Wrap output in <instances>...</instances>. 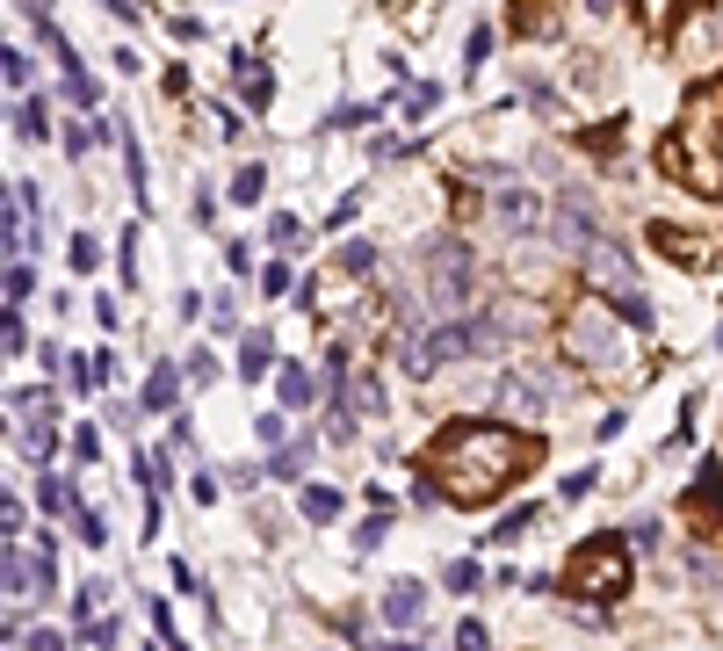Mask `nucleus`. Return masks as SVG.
<instances>
[{"instance_id":"nucleus-20","label":"nucleus","mask_w":723,"mask_h":651,"mask_svg":"<svg viewBox=\"0 0 723 651\" xmlns=\"http://www.w3.org/2000/svg\"><path fill=\"white\" fill-rule=\"evenodd\" d=\"M181 377H189V384H218L224 369H218V355H210V347H196V355L181 362Z\"/></svg>"},{"instance_id":"nucleus-30","label":"nucleus","mask_w":723,"mask_h":651,"mask_svg":"<svg viewBox=\"0 0 723 651\" xmlns=\"http://www.w3.org/2000/svg\"><path fill=\"white\" fill-rule=\"evenodd\" d=\"M347 391H355L362 412H383V377H362V384H347Z\"/></svg>"},{"instance_id":"nucleus-14","label":"nucleus","mask_w":723,"mask_h":651,"mask_svg":"<svg viewBox=\"0 0 723 651\" xmlns=\"http://www.w3.org/2000/svg\"><path fill=\"white\" fill-rule=\"evenodd\" d=\"M174 398H181V377H174V369H153V377H145V391H138V406H145V412H167Z\"/></svg>"},{"instance_id":"nucleus-2","label":"nucleus","mask_w":723,"mask_h":651,"mask_svg":"<svg viewBox=\"0 0 723 651\" xmlns=\"http://www.w3.org/2000/svg\"><path fill=\"white\" fill-rule=\"evenodd\" d=\"M557 347H565V362H579V369H593V377H637V325L615 311L608 290L579 297V305L565 311Z\"/></svg>"},{"instance_id":"nucleus-13","label":"nucleus","mask_w":723,"mask_h":651,"mask_svg":"<svg viewBox=\"0 0 723 651\" xmlns=\"http://www.w3.org/2000/svg\"><path fill=\"white\" fill-rule=\"evenodd\" d=\"M297 507H304V521H319V529H326V521H341L347 499L333 493V485H304V499H297Z\"/></svg>"},{"instance_id":"nucleus-27","label":"nucleus","mask_w":723,"mask_h":651,"mask_svg":"<svg viewBox=\"0 0 723 651\" xmlns=\"http://www.w3.org/2000/svg\"><path fill=\"white\" fill-rule=\"evenodd\" d=\"M30 290H36V275L22 261H8V305H30Z\"/></svg>"},{"instance_id":"nucleus-5","label":"nucleus","mask_w":723,"mask_h":651,"mask_svg":"<svg viewBox=\"0 0 723 651\" xmlns=\"http://www.w3.org/2000/svg\"><path fill=\"white\" fill-rule=\"evenodd\" d=\"M557 398H565V377H557L550 362H529V369L492 377V412H514V420H543Z\"/></svg>"},{"instance_id":"nucleus-26","label":"nucleus","mask_w":723,"mask_h":651,"mask_svg":"<svg viewBox=\"0 0 723 651\" xmlns=\"http://www.w3.org/2000/svg\"><path fill=\"white\" fill-rule=\"evenodd\" d=\"M529 521H535V507H514V515H507V521H500V529L485 536V550H492V543H514V536H521V529H529Z\"/></svg>"},{"instance_id":"nucleus-9","label":"nucleus","mask_w":723,"mask_h":651,"mask_svg":"<svg viewBox=\"0 0 723 651\" xmlns=\"http://www.w3.org/2000/svg\"><path fill=\"white\" fill-rule=\"evenodd\" d=\"M652 240H658V254H672L680 268H723V246L702 240V232H672V224H658Z\"/></svg>"},{"instance_id":"nucleus-33","label":"nucleus","mask_w":723,"mask_h":651,"mask_svg":"<svg viewBox=\"0 0 723 651\" xmlns=\"http://www.w3.org/2000/svg\"><path fill=\"white\" fill-rule=\"evenodd\" d=\"M485 644H492V637H485V622H478V616L456 622V651H485Z\"/></svg>"},{"instance_id":"nucleus-35","label":"nucleus","mask_w":723,"mask_h":651,"mask_svg":"<svg viewBox=\"0 0 723 651\" xmlns=\"http://www.w3.org/2000/svg\"><path fill=\"white\" fill-rule=\"evenodd\" d=\"M218 493H224V485L210 478V471H196V478H189V499H196V507H210V499H218Z\"/></svg>"},{"instance_id":"nucleus-22","label":"nucleus","mask_w":723,"mask_h":651,"mask_svg":"<svg viewBox=\"0 0 723 651\" xmlns=\"http://www.w3.org/2000/svg\"><path fill=\"white\" fill-rule=\"evenodd\" d=\"M615 311H622L630 325H637V333L652 325V297H644V290H622V297H615Z\"/></svg>"},{"instance_id":"nucleus-40","label":"nucleus","mask_w":723,"mask_h":651,"mask_svg":"<svg viewBox=\"0 0 723 651\" xmlns=\"http://www.w3.org/2000/svg\"><path fill=\"white\" fill-rule=\"evenodd\" d=\"M268 240H276V246L297 240V218H290V210H276V218H268Z\"/></svg>"},{"instance_id":"nucleus-28","label":"nucleus","mask_w":723,"mask_h":651,"mask_svg":"<svg viewBox=\"0 0 723 651\" xmlns=\"http://www.w3.org/2000/svg\"><path fill=\"white\" fill-rule=\"evenodd\" d=\"M297 471H304V442H297V449H276V456H268V478H297Z\"/></svg>"},{"instance_id":"nucleus-8","label":"nucleus","mask_w":723,"mask_h":651,"mask_svg":"<svg viewBox=\"0 0 723 651\" xmlns=\"http://www.w3.org/2000/svg\"><path fill=\"white\" fill-rule=\"evenodd\" d=\"M586 275H593V290H608V297H622V290H644V283H637V261L622 254V246L608 240V232H601L593 246H586Z\"/></svg>"},{"instance_id":"nucleus-10","label":"nucleus","mask_w":723,"mask_h":651,"mask_svg":"<svg viewBox=\"0 0 723 651\" xmlns=\"http://www.w3.org/2000/svg\"><path fill=\"white\" fill-rule=\"evenodd\" d=\"M383 622H391L398 637L420 630V622H427V586H420V580H391V594H383Z\"/></svg>"},{"instance_id":"nucleus-24","label":"nucleus","mask_w":723,"mask_h":651,"mask_svg":"<svg viewBox=\"0 0 723 651\" xmlns=\"http://www.w3.org/2000/svg\"><path fill=\"white\" fill-rule=\"evenodd\" d=\"M102 600H109V580H87L80 594H73V616L87 622V616H94V608H102Z\"/></svg>"},{"instance_id":"nucleus-11","label":"nucleus","mask_w":723,"mask_h":651,"mask_svg":"<svg viewBox=\"0 0 723 651\" xmlns=\"http://www.w3.org/2000/svg\"><path fill=\"white\" fill-rule=\"evenodd\" d=\"M276 398H282V412H304L311 398H319V377H311L304 362H282V369H276Z\"/></svg>"},{"instance_id":"nucleus-36","label":"nucleus","mask_w":723,"mask_h":651,"mask_svg":"<svg viewBox=\"0 0 723 651\" xmlns=\"http://www.w3.org/2000/svg\"><path fill=\"white\" fill-rule=\"evenodd\" d=\"M377 543H383V507H377V515H369V521L355 529V550H377Z\"/></svg>"},{"instance_id":"nucleus-47","label":"nucleus","mask_w":723,"mask_h":651,"mask_svg":"<svg viewBox=\"0 0 723 651\" xmlns=\"http://www.w3.org/2000/svg\"><path fill=\"white\" fill-rule=\"evenodd\" d=\"M716 159H723V131H716Z\"/></svg>"},{"instance_id":"nucleus-34","label":"nucleus","mask_w":723,"mask_h":651,"mask_svg":"<svg viewBox=\"0 0 723 651\" xmlns=\"http://www.w3.org/2000/svg\"><path fill=\"white\" fill-rule=\"evenodd\" d=\"M448 586H456V594H478V565H470V558H456V565H448Z\"/></svg>"},{"instance_id":"nucleus-45","label":"nucleus","mask_w":723,"mask_h":651,"mask_svg":"<svg viewBox=\"0 0 723 651\" xmlns=\"http://www.w3.org/2000/svg\"><path fill=\"white\" fill-rule=\"evenodd\" d=\"M102 8H109L116 22H138V8H131V0H102Z\"/></svg>"},{"instance_id":"nucleus-37","label":"nucleus","mask_w":723,"mask_h":651,"mask_svg":"<svg viewBox=\"0 0 723 651\" xmlns=\"http://www.w3.org/2000/svg\"><path fill=\"white\" fill-rule=\"evenodd\" d=\"M260 290L282 297V290H290V268H282V261H268V268H260Z\"/></svg>"},{"instance_id":"nucleus-41","label":"nucleus","mask_w":723,"mask_h":651,"mask_svg":"<svg viewBox=\"0 0 723 651\" xmlns=\"http://www.w3.org/2000/svg\"><path fill=\"white\" fill-rule=\"evenodd\" d=\"M434 102H442V87H413V95H405V109H413V117H427Z\"/></svg>"},{"instance_id":"nucleus-3","label":"nucleus","mask_w":723,"mask_h":651,"mask_svg":"<svg viewBox=\"0 0 723 651\" xmlns=\"http://www.w3.org/2000/svg\"><path fill=\"white\" fill-rule=\"evenodd\" d=\"M478 254H470L456 232H442V240L420 246V290H427V311L434 319H464L470 297H478Z\"/></svg>"},{"instance_id":"nucleus-46","label":"nucleus","mask_w":723,"mask_h":651,"mask_svg":"<svg viewBox=\"0 0 723 651\" xmlns=\"http://www.w3.org/2000/svg\"><path fill=\"white\" fill-rule=\"evenodd\" d=\"M579 8H586L593 22H608V8H615V0H579Z\"/></svg>"},{"instance_id":"nucleus-18","label":"nucleus","mask_w":723,"mask_h":651,"mask_svg":"<svg viewBox=\"0 0 723 651\" xmlns=\"http://www.w3.org/2000/svg\"><path fill=\"white\" fill-rule=\"evenodd\" d=\"M73 536H80L87 550H102V543H109V521L94 515V507H80V515H73Z\"/></svg>"},{"instance_id":"nucleus-44","label":"nucleus","mask_w":723,"mask_h":651,"mask_svg":"<svg viewBox=\"0 0 723 651\" xmlns=\"http://www.w3.org/2000/svg\"><path fill=\"white\" fill-rule=\"evenodd\" d=\"M22 15H30V22H52V0H22Z\"/></svg>"},{"instance_id":"nucleus-25","label":"nucleus","mask_w":723,"mask_h":651,"mask_svg":"<svg viewBox=\"0 0 723 651\" xmlns=\"http://www.w3.org/2000/svg\"><path fill=\"white\" fill-rule=\"evenodd\" d=\"M66 261H73V275H94V268H102V246H94V240H87V232H80Z\"/></svg>"},{"instance_id":"nucleus-15","label":"nucleus","mask_w":723,"mask_h":651,"mask_svg":"<svg viewBox=\"0 0 723 651\" xmlns=\"http://www.w3.org/2000/svg\"><path fill=\"white\" fill-rule=\"evenodd\" d=\"M240 95H246L254 109H268V102H276V80H268V66H254V58H240Z\"/></svg>"},{"instance_id":"nucleus-19","label":"nucleus","mask_w":723,"mask_h":651,"mask_svg":"<svg viewBox=\"0 0 723 651\" xmlns=\"http://www.w3.org/2000/svg\"><path fill=\"white\" fill-rule=\"evenodd\" d=\"M210 325H218V333H240V297H232V290L210 297Z\"/></svg>"},{"instance_id":"nucleus-17","label":"nucleus","mask_w":723,"mask_h":651,"mask_svg":"<svg viewBox=\"0 0 723 651\" xmlns=\"http://www.w3.org/2000/svg\"><path fill=\"white\" fill-rule=\"evenodd\" d=\"M36 499H44V515H80V499H73L66 478H44V485H36Z\"/></svg>"},{"instance_id":"nucleus-23","label":"nucleus","mask_w":723,"mask_h":651,"mask_svg":"<svg viewBox=\"0 0 723 651\" xmlns=\"http://www.w3.org/2000/svg\"><path fill=\"white\" fill-rule=\"evenodd\" d=\"M694 493H702V499H723V456H702V471H694Z\"/></svg>"},{"instance_id":"nucleus-7","label":"nucleus","mask_w":723,"mask_h":651,"mask_svg":"<svg viewBox=\"0 0 723 651\" xmlns=\"http://www.w3.org/2000/svg\"><path fill=\"white\" fill-rule=\"evenodd\" d=\"M593 240H601V224H593V203H586L579 189L550 196V246H557V254H586Z\"/></svg>"},{"instance_id":"nucleus-32","label":"nucleus","mask_w":723,"mask_h":651,"mask_svg":"<svg viewBox=\"0 0 723 651\" xmlns=\"http://www.w3.org/2000/svg\"><path fill=\"white\" fill-rule=\"evenodd\" d=\"M232 203H260V167H240V181H232Z\"/></svg>"},{"instance_id":"nucleus-29","label":"nucleus","mask_w":723,"mask_h":651,"mask_svg":"<svg viewBox=\"0 0 723 651\" xmlns=\"http://www.w3.org/2000/svg\"><path fill=\"white\" fill-rule=\"evenodd\" d=\"M341 268H347V275H369V268H377V246H362V240L341 246Z\"/></svg>"},{"instance_id":"nucleus-31","label":"nucleus","mask_w":723,"mask_h":651,"mask_svg":"<svg viewBox=\"0 0 723 651\" xmlns=\"http://www.w3.org/2000/svg\"><path fill=\"white\" fill-rule=\"evenodd\" d=\"M22 449H30V463H52L58 434H52V428H30V434H22Z\"/></svg>"},{"instance_id":"nucleus-39","label":"nucleus","mask_w":723,"mask_h":651,"mask_svg":"<svg viewBox=\"0 0 723 651\" xmlns=\"http://www.w3.org/2000/svg\"><path fill=\"white\" fill-rule=\"evenodd\" d=\"M637 15L652 22V30H666V22H672V0H637Z\"/></svg>"},{"instance_id":"nucleus-16","label":"nucleus","mask_w":723,"mask_h":651,"mask_svg":"<svg viewBox=\"0 0 723 651\" xmlns=\"http://www.w3.org/2000/svg\"><path fill=\"white\" fill-rule=\"evenodd\" d=\"M44 131H52L44 102H36V95H30V102H15V137H22V145H44Z\"/></svg>"},{"instance_id":"nucleus-42","label":"nucleus","mask_w":723,"mask_h":651,"mask_svg":"<svg viewBox=\"0 0 723 651\" xmlns=\"http://www.w3.org/2000/svg\"><path fill=\"white\" fill-rule=\"evenodd\" d=\"M485 52H492V30H470V44H464V58H470V66H485Z\"/></svg>"},{"instance_id":"nucleus-4","label":"nucleus","mask_w":723,"mask_h":651,"mask_svg":"<svg viewBox=\"0 0 723 651\" xmlns=\"http://www.w3.org/2000/svg\"><path fill=\"white\" fill-rule=\"evenodd\" d=\"M622 586H630V558L615 550V536H593V543L571 558V572H565L571 600H615Z\"/></svg>"},{"instance_id":"nucleus-12","label":"nucleus","mask_w":723,"mask_h":651,"mask_svg":"<svg viewBox=\"0 0 723 651\" xmlns=\"http://www.w3.org/2000/svg\"><path fill=\"white\" fill-rule=\"evenodd\" d=\"M268 369H276V341H268V333H246V341H240V377L260 384Z\"/></svg>"},{"instance_id":"nucleus-6","label":"nucleus","mask_w":723,"mask_h":651,"mask_svg":"<svg viewBox=\"0 0 723 651\" xmlns=\"http://www.w3.org/2000/svg\"><path fill=\"white\" fill-rule=\"evenodd\" d=\"M485 218L500 224V232H514V240H529V232H543V224H550V203H543V196L529 189V181H492V203H485Z\"/></svg>"},{"instance_id":"nucleus-38","label":"nucleus","mask_w":723,"mask_h":651,"mask_svg":"<svg viewBox=\"0 0 723 651\" xmlns=\"http://www.w3.org/2000/svg\"><path fill=\"white\" fill-rule=\"evenodd\" d=\"M8 651H66V637H58V630H30V644H8Z\"/></svg>"},{"instance_id":"nucleus-1","label":"nucleus","mask_w":723,"mask_h":651,"mask_svg":"<svg viewBox=\"0 0 723 651\" xmlns=\"http://www.w3.org/2000/svg\"><path fill=\"white\" fill-rule=\"evenodd\" d=\"M521 471H529V442H521L514 428H492V420H456L427 456V478L442 485L448 507H485V499H500L507 478H521Z\"/></svg>"},{"instance_id":"nucleus-43","label":"nucleus","mask_w":723,"mask_h":651,"mask_svg":"<svg viewBox=\"0 0 723 651\" xmlns=\"http://www.w3.org/2000/svg\"><path fill=\"white\" fill-rule=\"evenodd\" d=\"M557 493H565V499H586V493H593V471H571V478L557 485Z\"/></svg>"},{"instance_id":"nucleus-48","label":"nucleus","mask_w":723,"mask_h":651,"mask_svg":"<svg viewBox=\"0 0 723 651\" xmlns=\"http://www.w3.org/2000/svg\"><path fill=\"white\" fill-rule=\"evenodd\" d=\"M174 651H189V644H174Z\"/></svg>"},{"instance_id":"nucleus-21","label":"nucleus","mask_w":723,"mask_h":651,"mask_svg":"<svg viewBox=\"0 0 723 651\" xmlns=\"http://www.w3.org/2000/svg\"><path fill=\"white\" fill-rule=\"evenodd\" d=\"M0 73H8V87H15V95H22V87L36 80V66H30V58L15 52V44H8V52H0Z\"/></svg>"}]
</instances>
